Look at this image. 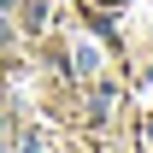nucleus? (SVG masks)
I'll use <instances>...</instances> for the list:
<instances>
[{
    "label": "nucleus",
    "instance_id": "1",
    "mask_svg": "<svg viewBox=\"0 0 153 153\" xmlns=\"http://www.w3.org/2000/svg\"><path fill=\"white\" fill-rule=\"evenodd\" d=\"M0 130H6V112H0ZM0 153H6V147H0Z\"/></svg>",
    "mask_w": 153,
    "mask_h": 153
}]
</instances>
